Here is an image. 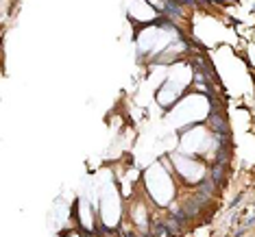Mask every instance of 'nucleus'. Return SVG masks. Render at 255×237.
Masks as SVG:
<instances>
[{
  "instance_id": "39448f33",
  "label": "nucleus",
  "mask_w": 255,
  "mask_h": 237,
  "mask_svg": "<svg viewBox=\"0 0 255 237\" xmlns=\"http://www.w3.org/2000/svg\"><path fill=\"white\" fill-rule=\"evenodd\" d=\"M70 237H77V235H70Z\"/></svg>"
},
{
  "instance_id": "f257e3e1",
  "label": "nucleus",
  "mask_w": 255,
  "mask_h": 237,
  "mask_svg": "<svg viewBox=\"0 0 255 237\" xmlns=\"http://www.w3.org/2000/svg\"><path fill=\"white\" fill-rule=\"evenodd\" d=\"M183 148L188 150V153H199V150H205V148H207L205 131H203V129L190 131L188 135L183 137Z\"/></svg>"
},
{
  "instance_id": "7ed1b4c3",
  "label": "nucleus",
  "mask_w": 255,
  "mask_h": 237,
  "mask_svg": "<svg viewBox=\"0 0 255 237\" xmlns=\"http://www.w3.org/2000/svg\"><path fill=\"white\" fill-rule=\"evenodd\" d=\"M129 13L133 18H137L140 22H148L155 18L153 7L146 2V0H137V2H129Z\"/></svg>"
},
{
  "instance_id": "f03ea898",
  "label": "nucleus",
  "mask_w": 255,
  "mask_h": 237,
  "mask_svg": "<svg viewBox=\"0 0 255 237\" xmlns=\"http://www.w3.org/2000/svg\"><path fill=\"white\" fill-rule=\"evenodd\" d=\"M177 165H179V172L185 176V178H190V181H199V178L203 176V165H199L196 161L192 159H181V157H177Z\"/></svg>"
},
{
  "instance_id": "20e7f679",
  "label": "nucleus",
  "mask_w": 255,
  "mask_h": 237,
  "mask_svg": "<svg viewBox=\"0 0 255 237\" xmlns=\"http://www.w3.org/2000/svg\"><path fill=\"white\" fill-rule=\"evenodd\" d=\"M148 4H155V7H161V0H146Z\"/></svg>"
}]
</instances>
